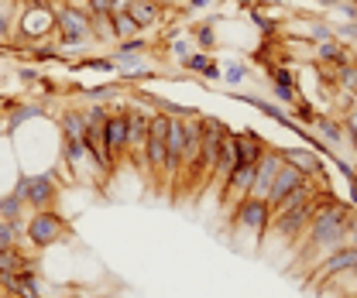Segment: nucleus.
Instances as JSON below:
<instances>
[{
  "instance_id": "1",
  "label": "nucleus",
  "mask_w": 357,
  "mask_h": 298,
  "mask_svg": "<svg viewBox=\"0 0 357 298\" xmlns=\"http://www.w3.org/2000/svg\"><path fill=\"white\" fill-rule=\"evenodd\" d=\"M357 216L354 206L340 203V199H330L326 206H319L312 216L310 230L303 233V240L296 244L299 257H296V267L299 271H310L316 267L323 257H330L333 251L347 247V230H351V219Z\"/></svg>"
},
{
  "instance_id": "2",
  "label": "nucleus",
  "mask_w": 357,
  "mask_h": 298,
  "mask_svg": "<svg viewBox=\"0 0 357 298\" xmlns=\"http://www.w3.org/2000/svg\"><path fill=\"white\" fill-rule=\"evenodd\" d=\"M268 226H271V206L268 199H255L248 196L244 203H237L234 210V226H230V237L244 247H261L268 237Z\"/></svg>"
},
{
  "instance_id": "3",
  "label": "nucleus",
  "mask_w": 357,
  "mask_h": 298,
  "mask_svg": "<svg viewBox=\"0 0 357 298\" xmlns=\"http://www.w3.org/2000/svg\"><path fill=\"white\" fill-rule=\"evenodd\" d=\"M14 192L24 199V206L35 213V210H55L59 206V192H62V185H59V178H55V171L45 168V171H21L17 178H14Z\"/></svg>"
},
{
  "instance_id": "4",
  "label": "nucleus",
  "mask_w": 357,
  "mask_h": 298,
  "mask_svg": "<svg viewBox=\"0 0 357 298\" xmlns=\"http://www.w3.org/2000/svg\"><path fill=\"white\" fill-rule=\"evenodd\" d=\"M69 233L73 230H69L66 216H59L55 210H35V213H28V219H24V237H28V244L35 251L62 244Z\"/></svg>"
},
{
  "instance_id": "5",
  "label": "nucleus",
  "mask_w": 357,
  "mask_h": 298,
  "mask_svg": "<svg viewBox=\"0 0 357 298\" xmlns=\"http://www.w3.org/2000/svg\"><path fill=\"white\" fill-rule=\"evenodd\" d=\"M55 10V38L59 42H93V14L73 7L69 0H48Z\"/></svg>"
},
{
  "instance_id": "6",
  "label": "nucleus",
  "mask_w": 357,
  "mask_h": 298,
  "mask_svg": "<svg viewBox=\"0 0 357 298\" xmlns=\"http://www.w3.org/2000/svg\"><path fill=\"white\" fill-rule=\"evenodd\" d=\"M45 38H55V10H52V3H24V10L17 17L14 48H24L31 42H45Z\"/></svg>"
},
{
  "instance_id": "7",
  "label": "nucleus",
  "mask_w": 357,
  "mask_h": 298,
  "mask_svg": "<svg viewBox=\"0 0 357 298\" xmlns=\"http://www.w3.org/2000/svg\"><path fill=\"white\" fill-rule=\"evenodd\" d=\"M103 144H107L114 165H121V158H128V107L110 103V113L103 124Z\"/></svg>"
},
{
  "instance_id": "8",
  "label": "nucleus",
  "mask_w": 357,
  "mask_h": 298,
  "mask_svg": "<svg viewBox=\"0 0 357 298\" xmlns=\"http://www.w3.org/2000/svg\"><path fill=\"white\" fill-rule=\"evenodd\" d=\"M268 79H271V96H275V103H282V107H296L299 100H306L303 96V89H299V79H296V72H292V65H271L268 69Z\"/></svg>"
},
{
  "instance_id": "9",
  "label": "nucleus",
  "mask_w": 357,
  "mask_h": 298,
  "mask_svg": "<svg viewBox=\"0 0 357 298\" xmlns=\"http://www.w3.org/2000/svg\"><path fill=\"white\" fill-rule=\"evenodd\" d=\"M282 165H285L282 151H278V148H268L265 158H261V162H258V168H255V185H251V196H255V199H268L271 182H275V175H278Z\"/></svg>"
},
{
  "instance_id": "10",
  "label": "nucleus",
  "mask_w": 357,
  "mask_h": 298,
  "mask_svg": "<svg viewBox=\"0 0 357 298\" xmlns=\"http://www.w3.org/2000/svg\"><path fill=\"white\" fill-rule=\"evenodd\" d=\"M234 144H237V158H241V165H251V168H258V162L265 158V151H268L265 137H261L258 130H251V127L234 130Z\"/></svg>"
},
{
  "instance_id": "11",
  "label": "nucleus",
  "mask_w": 357,
  "mask_h": 298,
  "mask_svg": "<svg viewBox=\"0 0 357 298\" xmlns=\"http://www.w3.org/2000/svg\"><path fill=\"white\" fill-rule=\"evenodd\" d=\"M312 134L323 141V144H330L333 151H340L344 144H351V137H347V127H344V120L340 117H330V113H316V120H312Z\"/></svg>"
},
{
  "instance_id": "12",
  "label": "nucleus",
  "mask_w": 357,
  "mask_h": 298,
  "mask_svg": "<svg viewBox=\"0 0 357 298\" xmlns=\"http://www.w3.org/2000/svg\"><path fill=\"white\" fill-rule=\"evenodd\" d=\"M278 151H282V158H285L289 165H296L306 178H326L323 155H316L312 148H278Z\"/></svg>"
},
{
  "instance_id": "13",
  "label": "nucleus",
  "mask_w": 357,
  "mask_h": 298,
  "mask_svg": "<svg viewBox=\"0 0 357 298\" xmlns=\"http://www.w3.org/2000/svg\"><path fill=\"white\" fill-rule=\"evenodd\" d=\"M303 182H306V175L296 168V165H289V162H285V165L278 168V175H275V182H271V192H268V206L275 210V206H278V203H282V199H285L289 192H296V189H299Z\"/></svg>"
},
{
  "instance_id": "14",
  "label": "nucleus",
  "mask_w": 357,
  "mask_h": 298,
  "mask_svg": "<svg viewBox=\"0 0 357 298\" xmlns=\"http://www.w3.org/2000/svg\"><path fill=\"white\" fill-rule=\"evenodd\" d=\"M21 10H24V0H0V48H10L14 45Z\"/></svg>"
},
{
  "instance_id": "15",
  "label": "nucleus",
  "mask_w": 357,
  "mask_h": 298,
  "mask_svg": "<svg viewBox=\"0 0 357 298\" xmlns=\"http://www.w3.org/2000/svg\"><path fill=\"white\" fill-rule=\"evenodd\" d=\"M312 55H316V62H326V65H347V62H354V52H351V45L340 42V38L319 42L316 48H312Z\"/></svg>"
},
{
  "instance_id": "16",
  "label": "nucleus",
  "mask_w": 357,
  "mask_h": 298,
  "mask_svg": "<svg viewBox=\"0 0 357 298\" xmlns=\"http://www.w3.org/2000/svg\"><path fill=\"white\" fill-rule=\"evenodd\" d=\"M131 17L141 24V31H158L162 21L169 17V7H158V3H144V0H134L131 3Z\"/></svg>"
},
{
  "instance_id": "17",
  "label": "nucleus",
  "mask_w": 357,
  "mask_h": 298,
  "mask_svg": "<svg viewBox=\"0 0 357 298\" xmlns=\"http://www.w3.org/2000/svg\"><path fill=\"white\" fill-rule=\"evenodd\" d=\"M189 38L192 45L199 48V52H217V24L213 21H196V24H189Z\"/></svg>"
},
{
  "instance_id": "18",
  "label": "nucleus",
  "mask_w": 357,
  "mask_h": 298,
  "mask_svg": "<svg viewBox=\"0 0 357 298\" xmlns=\"http://www.w3.org/2000/svg\"><path fill=\"white\" fill-rule=\"evenodd\" d=\"M217 62H220V69H223L220 83H227L230 89H237V86L248 83V76H251V72H248V65H244V62H237L234 55H220Z\"/></svg>"
},
{
  "instance_id": "19",
  "label": "nucleus",
  "mask_w": 357,
  "mask_h": 298,
  "mask_svg": "<svg viewBox=\"0 0 357 298\" xmlns=\"http://www.w3.org/2000/svg\"><path fill=\"white\" fill-rule=\"evenodd\" d=\"M28 264H31V257H24L21 244H14V247L0 251V274H17V271H24Z\"/></svg>"
},
{
  "instance_id": "20",
  "label": "nucleus",
  "mask_w": 357,
  "mask_h": 298,
  "mask_svg": "<svg viewBox=\"0 0 357 298\" xmlns=\"http://www.w3.org/2000/svg\"><path fill=\"white\" fill-rule=\"evenodd\" d=\"M110 28H114V38H117V42L134 38V35H144L141 24L131 17V10H124V14H110Z\"/></svg>"
},
{
  "instance_id": "21",
  "label": "nucleus",
  "mask_w": 357,
  "mask_h": 298,
  "mask_svg": "<svg viewBox=\"0 0 357 298\" xmlns=\"http://www.w3.org/2000/svg\"><path fill=\"white\" fill-rule=\"evenodd\" d=\"M210 62H213V52H199V48H192V52L178 62V69H182V72H192V76H203Z\"/></svg>"
},
{
  "instance_id": "22",
  "label": "nucleus",
  "mask_w": 357,
  "mask_h": 298,
  "mask_svg": "<svg viewBox=\"0 0 357 298\" xmlns=\"http://www.w3.org/2000/svg\"><path fill=\"white\" fill-rule=\"evenodd\" d=\"M76 69L110 72V76H117V65H114V58H110V55H83V58H76Z\"/></svg>"
},
{
  "instance_id": "23",
  "label": "nucleus",
  "mask_w": 357,
  "mask_h": 298,
  "mask_svg": "<svg viewBox=\"0 0 357 298\" xmlns=\"http://www.w3.org/2000/svg\"><path fill=\"white\" fill-rule=\"evenodd\" d=\"M333 86H340V89H347V93H354V96H357V58L337 69V76H333Z\"/></svg>"
},
{
  "instance_id": "24",
  "label": "nucleus",
  "mask_w": 357,
  "mask_h": 298,
  "mask_svg": "<svg viewBox=\"0 0 357 298\" xmlns=\"http://www.w3.org/2000/svg\"><path fill=\"white\" fill-rule=\"evenodd\" d=\"M251 21H255V28H258L265 38H275V28H282L278 21H271L265 10H261V3H258V7H251Z\"/></svg>"
},
{
  "instance_id": "25",
  "label": "nucleus",
  "mask_w": 357,
  "mask_h": 298,
  "mask_svg": "<svg viewBox=\"0 0 357 298\" xmlns=\"http://www.w3.org/2000/svg\"><path fill=\"white\" fill-rule=\"evenodd\" d=\"M292 117H296V120H299L303 127L310 130V127H312V120H316V107H312L310 100H299V103L292 107Z\"/></svg>"
},
{
  "instance_id": "26",
  "label": "nucleus",
  "mask_w": 357,
  "mask_h": 298,
  "mask_svg": "<svg viewBox=\"0 0 357 298\" xmlns=\"http://www.w3.org/2000/svg\"><path fill=\"white\" fill-rule=\"evenodd\" d=\"M121 52H151V42L144 38V35H134V38H124V42H117Z\"/></svg>"
},
{
  "instance_id": "27",
  "label": "nucleus",
  "mask_w": 357,
  "mask_h": 298,
  "mask_svg": "<svg viewBox=\"0 0 357 298\" xmlns=\"http://www.w3.org/2000/svg\"><path fill=\"white\" fill-rule=\"evenodd\" d=\"M333 31H337L340 42H354L357 38V21H340V24H333Z\"/></svg>"
},
{
  "instance_id": "28",
  "label": "nucleus",
  "mask_w": 357,
  "mask_h": 298,
  "mask_svg": "<svg viewBox=\"0 0 357 298\" xmlns=\"http://www.w3.org/2000/svg\"><path fill=\"white\" fill-rule=\"evenodd\" d=\"M169 52H172V58H176V62H182V58L192 52V45L185 42V38H172V42H169Z\"/></svg>"
},
{
  "instance_id": "29",
  "label": "nucleus",
  "mask_w": 357,
  "mask_h": 298,
  "mask_svg": "<svg viewBox=\"0 0 357 298\" xmlns=\"http://www.w3.org/2000/svg\"><path fill=\"white\" fill-rule=\"evenodd\" d=\"M340 120H344V127H347V137L354 141V137H357V107H354V110H347Z\"/></svg>"
},
{
  "instance_id": "30",
  "label": "nucleus",
  "mask_w": 357,
  "mask_h": 298,
  "mask_svg": "<svg viewBox=\"0 0 357 298\" xmlns=\"http://www.w3.org/2000/svg\"><path fill=\"white\" fill-rule=\"evenodd\" d=\"M17 76H21L24 83H38V79H42V69H35V65H21Z\"/></svg>"
},
{
  "instance_id": "31",
  "label": "nucleus",
  "mask_w": 357,
  "mask_h": 298,
  "mask_svg": "<svg viewBox=\"0 0 357 298\" xmlns=\"http://www.w3.org/2000/svg\"><path fill=\"white\" fill-rule=\"evenodd\" d=\"M213 3H217V0H189L185 7H189V10H213Z\"/></svg>"
},
{
  "instance_id": "32",
  "label": "nucleus",
  "mask_w": 357,
  "mask_h": 298,
  "mask_svg": "<svg viewBox=\"0 0 357 298\" xmlns=\"http://www.w3.org/2000/svg\"><path fill=\"white\" fill-rule=\"evenodd\" d=\"M347 189H351V206L357 210V175H351V178H347Z\"/></svg>"
},
{
  "instance_id": "33",
  "label": "nucleus",
  "mask_w": 357,
  "mask_h": 298,
  "mask_svg": "<svg viewBox=\"0 0 357 298\" xmlns=\"http://www.w3.org/2000/svg\"><path fill=\"white\" fill-rule=\"evenodd\" d=\"M347 244H351V247H357V216L351 219V230H347Z\"/></svg>"
},
{
  "instance_id": "34",
  "label": "nucleus",
  "mask_w": 357,
  "mask_h": 298,
  "mask_svg": "<svg viewBox=\"0 0 357 298\" xmlns=\"http://www.w3.org/2000/svg\"><path fill=\"white\" fill-rule=\"evenodd\" d=\"M73 7H79V10H89V0H69Z\"/></svg>"
},
{
  "instance_id": "35",
  "label": "nucleus",
  "mask_w": 357,
  "mask_h": 298,
  "mask_svg": "<svg viewBox=\"0 0 357 298\" xmlns=\"http://www.w3.org/2000/svg\"><path fill=\"white\" fill-rule=\"evenodd\" d=\"M144 3H158V7H169L172 0H144Z\"/></svg>"
},
{
  "instance_id": "36",
  "label": "nucleus",
  "mask_w": 357,
  "mask_h": 298,
  "mask_svg": "<svg viewBox=\"0 0 357 298\" xmlns=\"http://www.w3.org/2000/svg\"><path fill=\"white\" fill-rule=\"evenodd\" d=\"M351 148H354V155H357V137H354V141H351Z\"/></svg>"
},
{
  "instance_id": "37",
  "label": "nucleus",
  "mask_w": 357,
  "mask_h": 298,
  "mask_svg": "<svg viewBox=\"0 0 357 298\" xmlns=\"http://www.w3.org/2000/svg\"><path fill=\"white\" fill-rule=\"evenodd\" d=\"M73 298H79V295H73Z\"/></svg>"
}]
</instances>
